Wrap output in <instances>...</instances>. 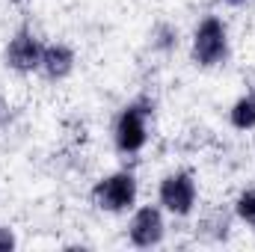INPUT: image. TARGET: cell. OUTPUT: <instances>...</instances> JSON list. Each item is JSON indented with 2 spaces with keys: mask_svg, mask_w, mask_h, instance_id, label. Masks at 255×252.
Masks as SVG:
<instances>
[{
  "mask_svg": "<svg viewBox=\"0 0 255 252\" xmlns=\"http://www.w3.org/2000/svg\"><path fill=\"white\" fill-rule=\"evenodd\" d=\"M154 107H157V101L148 92H142V95L130 98L116 113L113 127H110V139H113V148L119 157H136L145 151V145L151 139Z\"/></svg>",
  "mask_w": 255,
  "mask_h": 252,
  "instance_id": "6da1fadb",
  "label": "cell"
},
{
  "mask_svg": "<svg viewBox=\"0 0 255 252\" xmlns=\"http://www.w3.org/2000/svg\"><path fill=\"white\" fill-rule=\"evenodd\" d=\"M232 57V33H229V24L208 12L199 18V24L193 27L190 33V63L202 71H211V68H220V65L229 63Z\"/></svg>",
  "mask_w": 255,
  "mask_h": 252,
  "instance_id": "7a4b0ae2",
  "label": "cell"
},
{
  "mask_svg": "<svg viewBox=\"0 0 255 252\" xmlns=\"http://www.w3.org/2000/svg\"><path fill=\"white\" fill-rule=\"evenodd\" d=\"M89 202L95 211L119 217L130 214L139 205V178L133 169H113L107 175H101L92 190H89Z\"/></svg>",
  "mask_w": 255,
  "mask_h": 252,
  "instance_id": "3957f363",
  "label": "cell"
},
{
  "mask_svg": "<svg viewBox=\"0 0 255 252\" xmlns=\"http://www.w3.org/2000/svg\"><path fill=\"white\" fill-rule=\"evenodd\" d=\"M157 205L175 217V220H187L193 211L199 208V181L190 169H172L157 181Z\"/></svg>",
  "mask_w": 255,
  "mask_h": 252,
  "instance_id": "277c9868",
  "label": "cell"
},
{
  "mask_svg": "<svg viewBox=\"0 0 255 252\" xmlns=\"http://www.w3.org/2000/svg\"><path fill=\"white\" fill-rule=\"evenodd\" d=\"M42 51H45V42L42 36L30 27V24H21L3 45V65L21 77H30V74H39V65H42Z\"/></svg>",
  "mask_w": 255,
  "mask_h": 252,
  "instance_id": "5b68a950",
  "label": "cell"
},
{
  "mask_svg": "<svg viewBox=\"0 0 255 252\" xmlns=\"http://www.w3.org/2000/svg\"><path fill=\"white\" fill-rule=\"evenodd\" d=\"M166 211L154 202L148 205H136L128 217V244L136 250H157L166 241Z\"/></svg>",
  "mask_w": 255,
  "mask_h": 252,
  "instance_id": "8992f818",
  "label": "cell"
},
{
  "mask_svg": "<svg viewBox=\"0 0 255 252\" xmlns=\"http://www.w3.org/2000/svg\"><path fill=\"white\" fill-rule=\"evenodd\" d=\"M74 68H77V51L68 42H45L39 74L48 83H63V80H68L74 74Z\"/></svg>",
  "mask_w": 255,
  "mask_h": 252,
  "instance_id": "52a82bcc",
  "label": "cell"
},
{
  "mask_svg": "<svg viewBox=\"0 0 255 252\" xmlns=\"http://www.w3.org/2000/svg\"><path fill=\"white\" fill-rule=\"evenodd\" d=\"M232 226H235L232 205H229V208L217 205V208H211V211H205V214L199 217V223H196V238H202V241H208V244H226L229 235H232Z\"/></svg>",
  "mask_w": 255,
  "mask_h": 252,
  "instance_id": "ba28073f",
  "label": "cell"
},
{
  "mask_svg": "<svg viewBox=\"0 0 255 252\" xmlns=\"http://www.w3.org/2000/svg\"><path fill=\"white\" fill-rule=\"evenodd\" d=\"M145 45L151 54H160V57H169L178 51L181 45V30L172 24V21H154L148 36H145Z\"/></svg>",
  "mask_w": 255,
  "mask_h": 252,
  "instance_id": "9c48e42d",
  "label": "cell"
},
{
  "mask_svg": "<svg viewBox=\"0 0 255 252\" xmlns=\"http://www.w3.org/2000/svg\"><path fill=\"white\" fill-rule=\"evenodd\" d=\"M229 125L241 133L255 130V89L250 86L244 95H238L229 107Z\"/></svg>",
  "mask_w": 255,
  "mask_h": 252,
  "instance_id": "30bf717a",
  "label": "cell"
},
{
  "mask_svg": "<svg viewBox=\"0 0 255 252\" xmlns=\"http://www.w3.org/2000/svg\"><path fill=\"white\" fill-rule=\"evenodd\" d=\"M232 214H235V220L241 226L255 232V184L238 190V196L232 199Z\"/></svg>",
  "mask_w": 255,
  "mask_h": 252,
  "instance_id": "8fae6325",
  "label": "cell"
},
{
  "mask_svg": "<svg viewBox=\"0 0 255 252\" xmlns=\"http://www.w3.org/2000/svg\"><path fill=\"white\" fill-rule=\"evenodd\" d=\"M15 247H18V235H15V229L0 223V252H9V250H15Z\"/></svg>",
  "mask_w": 255,
  "mask_h": 252,
  "instance_id": "7c38bea8",
  "label": "cell"
},
{
  "mask_svg": "<svg viewBox=\"0 0 255 252\" xmlns=\"http://www.w3.org/2000/svg\"><path fill=\"white\" fill-rule=\"evenodd\" d=\"M217 3H223V6H241V3H247V0H217Z\"/></svg>",
  "mask_w": 255,
  "mask_h": 252,
  "instance_id": "4fadbf2b",
  "label": "cell"
},
{
  "mask_svg": "<svg viewBox=\"0 0 255 252\" xmlns=\"http://www.w3.org/2000/svg\"><path fill=\"white\" fill-rule=\"evenodd\" d=\"M250 86H253V89H255V71H253V77H250Z\"/></svg>",
  "mask_w": 255,
  "mask_h": 252,
  "instance_id": "5bb4252c",
  "label": "cell"
},
{
  "mask_svg": "<svg viewBox=\"0 0 255 252\" xmlns=\"http://www.w3.org/2000/svg\"><path fill=\"white\" fill-rule=\"evenodd\" d=\"M12 3H24V0H12Z\"/></svg>",
  "mask_w": 255,
  "mask_h": 252,
  "instance_id": "9a60e30c",
  "label": "cell"
},
{
  "mask_svg": "<svg viewBox=\"0 0 255 252\" xmlns=\"http://www.w3.org/2000/svg\"><path fill=\"white\" fill-rule=\"evenodd\" d=\"M253 3H255V0H253Z\"/></svg>",
  "mask_w": 255,
  "mask_h": 252,
  "instance_id": "2e32d148",
  "label": "cell"
}]
</instances>
